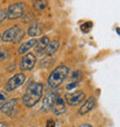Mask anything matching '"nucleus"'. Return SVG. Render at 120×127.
I'll return each instance as SVG.
<instances>
[{"mask_svg": "<svg viewBox=\"0 0 120 127\" xmlns=\"http://www.w3.org/2000/svg\"><path fill=\"white\" fill-rule=\"evenodd\" d=\"M59 45H60V42L58 39H54V40H52V42H50V43L47 44L46 49H45V54H46L47 57L52 56V54L58 50Z\"/></svg>", "mask_w": 120, "mask_h": 127, "instance_id": "15", "label": "nucleus"}, {"mask_svg": "<svg viewBox=\"0 0 120 127\" xmlns=\"http://www.w3.org/2000/svg\"><path fill=\"white\" fill-rule=\"evenodd\" d=\"M32 20H33V14H31V13H27V15H26V16L23 15V17H22V21H23V22H26V23L31 22Z\"/></svg>", "mask_w": 120, "mask_h": 127, "instance_id": "18", "label": "nucleus"}, {"mask_svg": "<svg viewBox=\"0 0 120 127\" xmlns=\"http://www.w3.org/2000/svg\"><path fill=\"white\" fill-rule=\"evenodd\" d=\"M32 127H36V126H32Z\"/></svg>", "mask_w": 120, "mask_h": 127, "instance_id": "28", "label": "nucleus"}, {"mask_svg": "<svg viewBox=\"0 0 120 127\" xmlns=\"http://www.w3.org/2000/svg\"><path fill=\"white\" fill-rule=\"evenodd\" d=\"M47 7V0H35L33 8L36 10H44Z\"/></svg>", "mask_w": 120, "mask_h": 127, "instance_id": "16", "label": "nucleus"}, {"mask_svg": "<svg viewBox=\"0 0 120 127\" xmlns=\"http://www.w3.org/2000/svg\"><path fill=\"white\" fill-rule=\"evenodd\" d=\"M0 127H9V124L3 121V123H0Z\"/></svg>", "mask_w": 120, "mask_h": 127, "instance_id": "25", "label": "nucleus"}, {"mask_svg": "<svg viewBox=\"0 0 120 127\" xmlns=\"http://www.w3.org/2000/svg\"><path fill=\"white\" fill-rule=\"evenodd\" d=\"M92 28V22H84L82 26H81V30H82V32H88V31H90V29Z\"/></svg>", "mask_w": 120, "mask_h": 127, "instance_id": "17", "label": "nucleus"}, {"mask_svg": "<svg viewBox=\"0 0 120 127\" xmlns=\"http://www.w3.org/2000/svg\"><path fill=\"white\" fill-rule=\"evenodd\" d=\"M26 80H27V76L24 74H15L13 77H10L9 80L7 81L5 89L7 91H13L16 88L20 87V86H22L26 82Z\"/></svg>", "mask_w": 120, "mask_h": 127, "instance_id": "5", "label": "nucleus"}, {"mask_svg": "<svg viewBox=\"0 0 120 127\" xmlns=\"http://www.w3.org/2000/svg\"><path fill=\"white\" fill-rule=\"evenodd\" d=\"M5 99H6V96H5V94L0 91V104L3 103V102H5Z\"/></svg>", "mask_w": 120, "mask_h": 127, "instance_id": "24", "label": "nucleus"}, {"mask_svg": "<svg viewBox=\"0 0 120 127\" xmlns=\"http://www.w3.org/2000/svg\"><path fill=\"white\" fill-rule=\"evenodd\" d=\"M52 111H53V113L57 114V116H60V114L65 113V111H66V104H65V100H63L61 97L58 96L57 99L54 100V104H53V106H52Z\"/></svg>", "mask_w": 120, "mask_h": 127, "instance_id": "11", "label": "nucleus"}, {"mask_svg": "<svg viewBox=\"0 0 120 127\" xmlns=\"http://www.w3.org/2000/svg\"><path fill=\"white\" fill-rule=\"evenodd\" d=\"M49 43H50V38L47 36H43L38 42H36L35 46H33L35 47V53L38 54V56H42V53L45 51Z\"/></svg>", "mask_w": 120, "mask_h": 127, "instance_id": "10", "label": "nucleus"}, {"mask_svg": "<svg viewBox=\"0 0 120 127\" xmlns=\"http://www.w3.org/2000/svg\"><path fill=\"white\" fill-rule=\"evenodd\" d=\"M46 127H56V121L52 119H49L46 121Z\"/></svg>", "mask_w": 120, "mask_h": 127, "instance_id": "23", "label": "nucleus"}, {"mask_svg": "<svg viewBox=\"0 0 120 127\" xmlns=\"http://www.w3.org/2000/svg\"><path fill=\"white\" fill-rule=\"evenodd\" d=\"M8 58V52H7L6 50H0V61L5 60V59H7Z\"/></svg>", "mask_w": 120, "mask_h": 127, "instance_id": "20", "label": "nucleus"}, {"mask_svg": "<svg viewBox=\"0 0 120 127\" xmlns=\"http://www.w3.org/2000/svg\"><path fill=\"white\" fill-rule=\"evenodd\" d=\"M95 106H96V99H95V97H89L88 99H86L83 105L79 109V114L83 116V114L90 112Z\"/></svg>", "mask_w": 120, "mask_h": 127, "instance_id": "9", "label": "nucleus"}, {"mask_svg": "<svg viewBox=\"0 0 120 127\" xmlns=\"http://www.w3.org/2000/svg\"><path fill=\"white\" fill-rule=\"evenodd\" d=\"M0 38H1V33H0Z\"/></svg>", "mask_w": 120, "mask_h": 127, "instance_id": "27", "label": "nucleus"}, {"mask_svg": "<svg viewBox=\"0 0 120 127\" xmlns=\"http://www.w3.org/2000/svg\"><path fill=\"white\" fill-rule=\"evenodd\" d=\"M79 127H92V126L89 124H84V125H81V126H79Z\"/></svg>", "mask_w": 120, "mask_h": 127, "instance_id": "26", "label": "nucleus"}, {"mask_svg": "<svg viewBox=\"0 0 120 127\" xmlns=\"http://www.w3.org/2000/svg\"><path fill=\"white\" fill-rule=\"evenodd\" d=\"M80 75H81V73H80V70H75L73 73V80H74V82H79V77H80Z\"/></svg>", "mask_w": 120, "mask_h": 127, "instance_id": "22", "label": "nucleus"}, {"mask_svg": "<svg viewBox=\"0 0 120 127\" xmlns=\"http://www.w3.org/2000/svg\"><path fill=\"white\" fill-rule=\"evenodd\" d=\"M36 65V56L33 53H26L21 59L20 69L21 70H31Z\"/></svg>", "mask_w": 120, "mask_h": 127, "instance_id": "6", "label": "nucleus"}, {"mask_svg": "<svg viewBox=\"0 0 120 127\" xmlns=\"http://www.w3.org/2000/svg\"><path fill=\"white\" fill-rule=\"evenodd\" d=\"M6 19H7V10L0 9V23H2Z\"/></svg>", "mask_w": 120, "mask_h": 127, "instance_id": "19", "label": "nucleus"}, {"mask_svg": "<svg viewBox=\"0 0 120 127\" xmlns=\"http://www.w3.org/2000/svg\"><path fill=\"white\" fill-rule=\"evenodd\" d=\"M42 33V23L39 21H36L35 23H32V26L28 29V35H29L31 38H35V37L39 36Z\"/></svg>", "mask_w": 120, "mask_h": 127, "instance_id": "13", "label": "nucleus"}, {"mask_svg": "<svg viewBox=\"0 0 120 127\" xmlns=\"http://www.w3.org/2000/svg\"><path fill=\"white\" fill-rule=\"evenodd\" d=\"M43 96V84L38 82H31L22 97V103L28 107L36 105Z\"/></svg>", "mask_w": 120, "mask_h": 127, "instance_id": "1", "label": "nucleus"}, {"mask_svg": "<svg viewBox=\"0 0 120 127\" xmlns=\"http://www.w3.org/2000/svg\"><path fill=\"white\" fill-rule=\"evenodd\" d=\"M65 99H66L67 104H69V105H77L86 99V94L80 90L74 91V93H68L65 95Z\"/></svg>", "mask_w": 120, "mask_h": 127, "instance_id": "7", "label": "nucleus"}, {"mask_svg": "<svg viewBox=\"0 0 120 127\" xmlns=\"http://www.w3.org/2000/svg\"><path fill=\"white\" fill-rule=\"evenodd\" d=\"M24 36V30L21 29L19 26H14V27L7 29L5 32L1 35L3 42H17Z\"/></svg>", "mask_w": 120, "mask_h": 127, "instance_id": "3", "label": "nucleus"}, {"mask_svg": "<svg viewBox=\"0 0 120 127\" xmlns=\"http://www.w3.org/2000/svg\"><path fill=\"white\" fill-rule=\"evenodd\" d=\"M79 86V82H72V83H68L66 86V90H72L74 88H76Z\"/></svg>", "mask_w": 120, "mask_h": 127, "instance_id": "21", "label": "nucleus"}, {"mask_svg": "<svg viewBox=\"0 0 120 127\" xmlns=\"http://www.w3.org/2000/svg\"><path fill=\"white\" fill-rule=\"evenodd\" d=\"M16 103H17L16 98H12V99L7 100V102H5V103L1 105L0 111H1V112H3V113L12 114V112H13L14 109H15V106H16Z\"/></svg>", "mask_w": 120, "mask_h": 127, "instance_id": "12", "label": "nucleus"}, {"mask_svg": "<svg viewBox=\"0 0 120 127\" xmlns=\"http://www.w3.org/2000/svg\"><path fill=\"white\" fill-rule=\"evenodd\" d=\"M36 42L37 40L35 39V38H31V39L27 40V42H23V43L20 45V47H19V53L20 54H26L30 49H32V47L35 46Z\"/></svg>", "mask_w": 120, "mask_h": 127, "instance_id": "14", "label": "nucleus"}, {"mask_svg": "<svg viewBox=\"0 0 120 127\" xmlns=\"http://www.w3.org/2000/svg\"><path fill=\"white\" fill-rule=\"evenodd\" d=\"M68 73H69V68L67 66H65V65L58 66L50 74V76L47 79V84L51 88H58L63 82V80L67 77Z\"/></svg>", "mask_w": 120, "mask_h": 127, "instance_id": "2", "label": "nucleus"}, {"mask_svg": "<svg viewBox=\"0 0 120 127\" xmlns=\"http://www.w3.org/2000/svg\"><path fill=\"white\" fill-rule=\"evenodd\" d=\"M58 95L56 93H50V94H47L46 96L43 98L42 100V111L43 112H49V111L52 109L54 104V100L57 99Z\"/></svg>", "mask_w": 120, "mask_h": 127, "instance_id": "8", "label": "nucleus"}, {"mask_svg": "<svg viewBox=\"0 0 120 127\" xmlns=\"http://www.w3.org/2000/svg\"><path fill=\"white\" fill-rule=\"evenodd\" d=\"M26 12V5L23 2H17V3H13L8 7L7 10V19L9 20H16L20 19Z\"/></svg>", "mask_w": 120, "mask_h": 127, "instance_id": "4", "label": "nucleus"}]
</instances>
